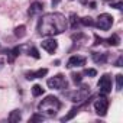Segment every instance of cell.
Listing matches in <instances>:
<instances>
[{
	"instance_id": "1",
	"label": "cell",
	"mask_w": 123,
	"mask_h": 123,
	"mask_svg": "<svg viewBox=\"0 0 123 123\" xmlns=\"http://www.w3.org/2000/svg\"><path fill=\"white\" fill-rule=\"evenodd\" d=\"M68 26V19L61 13H46L39 19L38 32L42 36H54L62 33Z\"/></svg>"
},
{
	"instance_id": "9",
	"label": "cell",
	"mask_w": 123,
	"mask_h": 123,
	"mask_svg": "<svg viewBox=\"0 0 123 123\" xmlns=\"http://www.w3.org/2000/svg\"><path fill=\"white\" fill-rule=\"evenodd\" d=\"M41 45H42V48H43L46 52H49V54H54V52L56 51V48H58V42H56L54 38H52V39H45V41H42Z\"/></svg>"
},
{
	"instance_id": "5",
	"label": "cell",
	"mask_w": 123,
	"mask_h": 123,
	"mask_svg": "<svg viewBox=\"0 0 123 123\" xmlns=\"http://www.w3.org/2000/svg\"><path fill=\"white\" fill-rule=\"evenodd\" d=\"M94 25L100 29V31H109L113 25V16L109 13H103L97 18V20L94 22Z\"/></svg>"
},
{
	"instance_id": "4",
	"label": "cell",
	"mask_w": 123,
	"mask_h": 123,
	"mask_svg": "<svg viewBox=\"0 0 123 123\" xmlns=\"http://www.w3.org/2000/svg\"><path fill=\"white\" fill-rule=\"evenodd\" d=\"M46 84L52 90H62V88H67L68 87V83H67V80H65V77L62 74H58V75L49 78Z\"/></svg>"
},
{
	"instance_id": "23",
	"label": "cell",
	"mask_w": 123,
	"mask_h": 123,
	"mask_svg": "<svg viewBox=\"0 0 123 123\" xmlns=\"http://www.w3.org/2000/svg\"><path fill=\"white\" fill-rule=\"evenodd\" d=\"M29 55H32V56H33L35 59H39V58H41V55H39L38 49H36V48H33V46H32V48L29 49Z\"/></svg>"
},
{
	"instance_id": "15",
	"label": "cell",
	"mask_w": 123,
	"mask_h": 123,
	"mask_svg": "<svg viewBox=\"0 0 123 123\" xmlns=\"http://www.w3.org/2000/svg\"><path fill=\"white\" fill-rule=\"evenodd\" d=\"M107 43L111 45V46H119V43H120V36H119L117 33H113V35L107 39Z\"/></svg>"
},
{
	"instance_id": "32",
	"label": "cell",
	"mask_w": 123,
	"mask_h": 123,
	"mask_svg": "<svg viewBox=\"0 0 123 123\" xmlns=\"http://www.w3.org/2000/svg\"><path fill=\"white\" fill-rule=\"evenodd\" d=\"M104 2H110L111 3V2H114V0H104Z\"/></svg>"
},
{
	"instance_id": "21",
	"label": "cell",
	"mask_w": 123,
	"mask_h": 123,
	"mask_svg": "<svg viewBox=\"0 0 123 123\" xmlns=\"http://www.w3.org/2000/svg\"><path fill=\"white\" fill-rule=\"evenodd\" d=\"M80 23L84 25V26H93L94 25V20L91 18H83V19H80Z\"/></svg>"
},
{
	"instance_id": "3",
	"label": "cell",
	"mask_w": 123,
	"mask_h": 123,
	"mask_svg": "<svg viewBox=\"0 0 123 123\" xmlns=\"http://www.w3.org/2000/svg\"><path fill=\"white\" fill-rule=\"evenodd\" d=\"M68 98L73 101V103H77V104H81L84 101H87L88 96H90V88L87 86H83L81 88H77L75 91H71V93H67Z\"/></svg>"
},
{
	"instance_id": "16",
	"label": "cell",
	"mask_w": 123,
	"mask_h": 123,
	"mask_svg": "<svg viewBox=\"0 0 123 123\" xmlns=\"http://www.w3.org/2000/svg\"><path fill=\"white\" fill-rule=\"evenodd\" d=\"M15 35H16L18 38H23V36L26 35V28H25V25L16 26V28H15Z\"/></svg>"
},
{
	"instance_id": "2",
	"label": "cell",
	"mask_w": 123,
	"mask_h": 123,
	"mask_svg": "<svg viewBox=\"0 0 123 123\" xmlns=\"http://www.w3.org/2000/svg\"><path fill=\"white\" fill-rule=\"evenodd\" d=\"M59 109H61V101L55 96H46L38 104V110L41 111V114H46L49 117L51 116H55Z\"/></svg>"
},
{
	"instance_id": "28",
	"label": "cell",
	"mask_w": 123,
	"mask_h": 123,
	"mask_svg": "<svg viewBox=\"0 0 123 123\" xmlns=\"http://www.w3.org/2000/svg\"><path fill=\"white\" fill-rule=\"evenodd\" d=\"M122 62H123V56L119 55V58H117V61H116V67H122Z\"/></svg>"
},
{
	"instance_id": "17",
	"label": "cell",
	"mask_w": 123,
	"mask_h": 123,
	"mask_svg": "<svg viewBox=\"0 0 123 123\" xmlns=\"http://www.w3.org/2000/svg\"><path fill=\"white\" fill-rule=\"evenodd\" d=\"M43 94V88L39 86V84H35L33 87H32V96L33 97H39V96H42Z\"/></svg>"
},
{
	"instance_id": "8",
	"label": "cell",
	"mask_w": 123,
	"mask_h": 123,
	"mask_svg": "<svg viewBox=\"0 0 123 123\" xmlns=\"http://www.w3.org/2000/svg\"><path fill=\"white\" fill-rule=\"evenodd\" d=\"M86 65V58L84 56H80V55H73L68 62H67V67L68 68H74V67H83Z\"/></svg>"
},
{
	"instance_id": "26",
	"label": "cell",
	"mask_w": 123,
	"mask_h": 123,
	"mask_svg": "<svg viewBox=\"0 0 123 123\" xmlns=\"http://www.w3.org/2000/svg\"><path fill=\"white\" fill-rule=\"evenodd\" d=\"M110 5H111V7H116L117 10H122V9H123V3H122V2H117V3H113V2H111Z\"/></svg>"
},
{
	"instance_id": "22",
	"label": "cell",
	"mask_w": 123,
	"mask_h": 123,
	"mask_svg": "<svg viewBox=\"0 0 123 123\" xmlns=\"http://www.w3.org/2000/svg\"><path fill=\"white\" fill-rule=\"evenodd\" d=\"M71 78H73V81H74L75 84H81V81H83V75L78 74V73H73V74H71Z\"/></svg>"
},
{
	"instance_id": "11",
	"label": "cell",
	"mask_w": 123,
	"mask_h": 123,
	"mask_svg": "<svg viewBox=\"0 0 123 123\" xmlns=\"http://www.w3.org/2000/svg\"><path fill=\"white\" fill-rule=\"evenodd\" d=\"M91 58H93V61H94L96 64H106L107 59H109V54H107V52H103V54H100V52H93V54H91Z\"/></svg>"
},
{
	"instance_id": "31",
	"label": "cell",
	"mask_w": 123,
	"mask_h": 123,
	"mask_svg": "<svg viewBox=\"0 0 123 123\" xmlns=\"http://www.w3.org/2000/svg\"><path fill=\"white\" fill-rule=\"evenodd\" d=\"M90 6H91V9H94V7H96V3H94V2H91V3H90Z\"/></svg>"
},
{
	"instance_id": "18",
	"label": "cell",
	"mask_w": 123,
	"mask_h": 123,
	"mask_svg": "<svg viewBox=\"0 0 123 123\" xmlns=\"http://www.w3.org/2000/svg\"><path fill=\"white\" fill-rule=\"evenodd\" d=\"M78 113V107H73L71 110H70V113L67 114V116H64L62 119H61V122H67V120H70V119H73L75 114Z\"/></svg>"
},
{
	"instance_id": "13",
	"label": "cell",
	"mask_w": 123,
	"mask_h": 123,
	"mask_svg": "<svg viewBox=\"0 0 123 123\" xmlns=\"http://www.w3.org/2000/svg\"><path fill=\"white\" fill-rule=\"evenodd\" d=\"M19 54H20V48H19V46H15L13 49L7 51V61H9L10 64H13V62H15V59L19 56Z\"/></svg>"
},
{
	"instance_id": "20",
	"label": "cell",
	"mask_w": 123,
	"mask_h": 123,
	"mask_svg": "<svg viewBox=\"0 0 123 123\" xmlns=\"http://www.w3.org/2000/svg\"><path fill=\"white\" fill-rule=\"evenodd\" d=\"M122 87H123V75L122 74H117L116 75V90L120 91Z\"/></svg>"
},
{
	"instance_id": "29",
	"label": "cell",
	"mask_w": 123,
	"mask_h": 123,
	"mask_svg": "<svg viewBox=\"0 0 123 123\" xmlns=\"http://www.w3.org/2000/svg\"><path fill=\"white\" fill-rule=\"evenodd\" d=\"M51 2H52V6H56V5L61 2V0H51Z\"/></svg>"
},
{
	"instance_id": "25",
	"label": "cell",
	"mask_w": 123,
	"mask_h": 123,
	"mask_svg": "<svg viewBox=\"0 0 123 123\" xmlns=\"http://www.w3.org/2000/svg\"><path fill=\"white\" fill-rule=\"evenodd\" d=\"M84 75L96 77V75H97V71H96V70H93V68H87V70H84Z\"/></svg>"
},
{
	"instance_id": "24",
	"label": "cell",
	"mask_w": 123,
	"mask_h": 123,
	"mask_svg": "<svg viewBox=\"0 0 123 123\" xmlns=\"http://www.w3.org/2000/svg\"><path fill=\"white\" fill-rule=\"evenodd\" d=\"M45 117L42 116V114H33L31 119H29V123H32V122H42Z\"/></svg>"
},
{
	"instance_id": "6",
	"label": "cell",
	"mask_w": 123,
	"mask_h": 123,
	"mask_svg": "<svg viewBox=\"0 0 123 123\" xmlns=\"http://www.w3.org/2000/svg\"><path fill=\"white\" fill-rule=\"evenodd\" d=\"M94 109H96V113L98 116H106L107 113V109H109V100L104 94H101L98 97V100H96L94 103Z\"/></svg>"
},
{
	"instance_id": "7",
	"label": "cell",
	"mask_w": 123,
	"mask_h": 123,
	"mask_svg": "<svg viewBox=\"0 0 123 123\" xmlns=\"http://www.w3.org/2000/svg\"><path fill=\"white\" fill-rule=\"evenodd\" d=\"M98 90H100V94H104L107 96L110 91H111V78L109 74H104L100 77V81H98Z\"/></svg>"
},
{
	"instance_id": "30",
	"label": "cell",
	"mask_w": 123,
	"mask_h": 123,
	"mask_svg": "<svg viewBox=\"0 0 123 123\" xmlns=\"http://www.w3.org/2000/svg\"><path fill=\"white\" fill-rule=\"evenodd\" d=\"M3 64H5V61H3V59H0V70L3 68Z\"/></svg>"
},
{
	"instance_id": "27",
	"label": "cell",
	"mask_w": 123,
	"mask_h": 123,
	"mask_svg": "<svg viewBox=\"0 0 123 123\" xmlns=\"http://www.w3.org/2000/svg\"><path fill=\"white\" fill-rule=\"evenodd\" d=\"M94 39H96L94 45H100V43H103V42H104V39H103V38H100L98 35H94Z\"/></svg>"
},
{
	"instance_id": "10",
	"label": "cell",
	"mask_w": 123,
	"mask_h": 123,
	"mask_svg": "<svg viewBox=\"0 0 123 123\" xmlns=\"http://www.w3.org/2000/svg\"><path fill=\"white\" fill-rule=\"evenodd\" d=\"M48 74V68H41L38 71H26L25 73V77L28 80H33V78H42Z\"/></svg>"
},
{
	"instance_id": "14",
	"label": "cell",
	"mask_w": 123,
	"mask_h": 123,
	"mask_svg": "<svg viewBox=\"0 0 123 123\" xmlns=\"http://www.w3.org/2000/svg\"><path fill=\"white\" fill-rule=\"evenodd\" d=\"M20 119H22L20 110H13V111L9 114V122H10V123H16V122H19Z\"/></svg>"
},
{
	"instance_id": "19",
	"label": "cell",
	"mask_w": 123,
	"mask_h": 123,
	"mask_svg": "<svg viewBox=\"0 0 123 123\" xmlns=\"http://www.w3.org/2000/svg\"><path fill=\"white\" fill-rule=\"evenodd\" d=\"M80 23V19H78V16L75 15V13H73L71 16H70V26L71 28H77V25Z\"/></svg>"
},
{
	"instance_id": "12",
	"label": "cell",
	"mask_w": 123,
	"mask_h": 123,
	"mask_svg": "<svg viewBox=\"0 0 123 123\" xmlns=\"http://www.w3.org/2000/svg\"><path fill=\"white\" fill-rule=\"evenodd\" d=\"M42 10H43V5L39 3V2H33V3L31 5L29 10H28V15H29V16H35V15L41 13Z\"/></svg>"
}]
</instances>
